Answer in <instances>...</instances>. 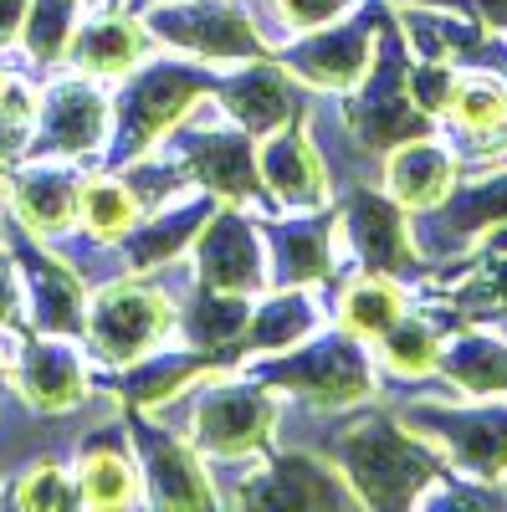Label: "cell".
<instances>
[{
    "instance_id": "6da1fadb",
    "label": "cell",
    "mask_w": 507,
    "mask_h": 512,
    "mask_svg": "<svg viewBox=\"0 0 507 512\" xmlns=\"http://www.w3.org/2000/svg\"><path fill=\"white\" fill-rule=\"evenodd\" d=\"M308 451L328 456L364 507H415L451 466L446 456L385 405L333 410V431L313 436Z\"/></svg>"
},
{
    "instance_id": "7a4b0ae2",
    "label": "cell",
    "mask_w": 507,
    "mask_h": 512,
    "mask_svg": "<svg viewBox=\"0 0 507 512\" xmlns=\"http://www.w3.org/2000/svg\"><path fill=\"white\" fill-rule=\"evenodd\" d=\"M154 415L169 420L180 436H190L205 461H236L272 446L282 395L236 364H216L195 374L175 400L154 405Z\"/></svg>"
},
{
    "instance_id": "3957f363",
    "label": "cell",
    "mask_w": 507,
    "mask_h": 512,
    "mask_svg": "<svg viewBox=\"0 0 507 512\" xmlns=\"http://www.w3.org/2000/svg\"><path fill=\"white\" fill-rule=\"evenodd\" d=\"M221 72L180 52H149L129 77L113 82V134L103 149V164L118 169L149 149L175 128L200 98L216 93Z\"/></svg>"
},
{
    "instance_id": "277c9868",
    "label": "cell",
    "mask_w": 507,
    "mask_h": 512,
    "mask_svg": "<svg viewBox=\"0 0 507 512\" xmlns=\"http://www.w3.org/2000/svg\"><path fill=\"white\" fill-rule=\"evenodd\" d=\"M236 369H246L267 390L298 400V405H313V410H354V405L379 400V369L369 349L338 323L318 328L313 338H303V344H292L282 354L236 359Z\"/></svg>"
},
{
    "instance_id": "5b68a950",
    "label": "cell",
    "mask_w": 507,
    "mask_h": 512,
    "mask_svg": "<svg viewBox=\"0 0 507 512\" xmlns=\"http://www.w3.org/2000/svg\"><path fill=\"white\" fill-rule=\"evenodd\" d=\"M395 415L420 431L441 456L451 472L472 477V482H507V395L492 400H472L451 390V384H431L420 379L410 384V395L395 400Z\"/></svg>"
},
{
    "instance_id": "8992f818",
    "label": "cell",
    "mask_w": 507,
    "mask_h": 512,
    "mask_svg": "<svg viewBox=\"0 0 507 512\" xmlns=\"http://www.w3.org/2000/svg\"><path fill=\"white\" fill-rule=\"evenodd\" d=\"M159 144H164L159 154L175 159L190 175V185L210 190L221 205H246V210H257V216H272V200L262 190V169H257V144H251V134L221 108L216 93L200 98Z\"/></svg>"
},
{
    "instance_id": "52a82bcc",
    "label": "cell",
    "mask_w": 507,
    "mask_h": 512,
    "mask_svg": "<svg viewBox=\"0 0 507 512\" xmlns=\"http://www.w3.org/2000/svg\"><path fill=\"white\" fill-rule=\"evenodd\" d=\"M180 297L164 282V272H123L88 292V323H82V349L98 364V374H113L134 364L139 354L175 338Z\"/></svg>"
},
{
    "instance_id": "ba28073f",
    "label": "cell",
    "mask_w": 507,
    "mask_h": 512,
    "mask_svg": "<svg viewBox=\"0 0 507 512\" xmlns=\"http://www.w3.org/2000/svg\"><path fill=\"white\" fill-rule=\"evenodd\" d=\"M410 62H415V52L405 47V31L395 26V11H390L385 26H379L369 72L359 77V88H349L344 98H338V103H344L349 128L364 139V149H374L379 159H385L395 144L420 139V134H431V128H436V118H426L415 108V98H410Z\"/></svg>"
},
{
    "instance_id": "9c48e42d",
    "label": "cell",
    "mask_w": 507,
    "mask_h": 512,
    "mask_svg": "<svg viewBox=\"0 0 507 512\" xmlns=\"http://www.w3.org/2000/svg\"><path fill=\"white\" fill-rule=\"evenodd\" d=\"M154 47L195 57L205 67H236L251 57H267L262 26L246 0H154L139 11Z\"/></svg>"
},
{
    "instance_id": "30bf717a",
    "label": "cell",
    "mask_w": 507,
    "mask_h": 512,
    "mask_svg": "<svg viewBox=\"0 0 507 512\" xmlns=\"http://www.w3.org/2000/svg\"><path fill=\"white\" fill-rule=\"evenodd\" d=\"M497 226H507V159L472 169L467 180L456 175L446 200L410 221V236L426 267H451L461 256H472Z\"/></svg>"
},
{
    "instance_id": "8fae6325",
    "label": "cell",
    "mask_w": 507,
    "mask_h": 512,
    "mask_svg": "<svg viewBox=\"0 0 507 512\" xmlns=\"http://www.w3.org/2000/svg\"><path fill=\"white\" fill-rule=\"evenodd\" d=\"M108 134H113V93H108V82H98L88 72H72V67L47 72L41 98H36V123H31L26 154L93 164V159H103Z\"/></svg>"
},
{
    "instance_id": "7c38bea8",
    "label": "cell",
    "mask_w": 507,
    "mask_h": 512,
    "mask_svg": "<svg viewBox=\"0 0 507 512\" xmlns=\"http://www.w3.org/2000/svg\"><path fill=\"white\" fill-rule=\"evenodd\" d=\"M390 6H379V0H364L359 11H349L344 21H328L318 31H303L282 41L272 52L292 82H303L308 93H333L344 98L349 88H359V77L369 72L374 62V41H379V26H385Z\"/></svg>"
},
{
    "instance_id": "4fadbf2b",
    "label": "cell",
    "mask_w": 507,
    "mask_h": 512,
    "mask_svg": "<svg viewBox=\"0 0 507 512\" xmlns=\"http://www.w3.org/2000/svg\"><path fill=\"white\" fill-rule=\"evenodd\" d=\"M6 390L36 415H72L98 395V364L82 338L67 333H16L11 338V379Z\"/></svg>"
},
{
    "instance_id": "5bb4252c",
    "label": "cell",
    "mask_w": 507,
    "mask_h": 512,
    "mask_svg": "<svg viewBox=\"0 0 507 512\" xmlns=\"http://www.w3.org/2000/svg\"><path fill=\"white\" fill-rule=\"evenodd\" d=\"M129 425V446L139 461V482H144V502L154 507H216V482H210V461L195 451L190 436H180L169 420H159L154 410H134L123 415Z\"/></svg>"
},
{
    "instance_id": "9a60e30c",
    "label": "cell",
    "mask_w": 507,
    "mask_h": 512,
    "mask_svg": "<svg viewBox=\"0 0 507 512\" xmlns=\"http://www.w3.org/2000/svg\"><path fill=\"white\" fill-rule=\"evenodd\" d=\"M338 256H349L359 272H385L415 282L426 262L415 256L410 210L395 205L379 185H359L338 200Z\"/></svg>"
},
{
    "instance_id": "2e32d148",
    "label": "cell",
    "mask_w": 507,
    "mask_h": 512,
    "mask_svg": "<svg viewBox=\"0 0 507 512\" xmlns=\"http://www.w3.org/2000/svg\"><path fill=\"white\" fill-rule=\"evenodd\" d=\"M6 246L21 267L26 282V323L31 333H67L82 338V323H88V282L77 277V267L47 241L26 236L21 226H6Z\"/></svg>"
},
{
    "instance_id": "e0dca14e",
    "label": "cell",
    "mask_w": 507,
    "mask_h": 512,
    "mask_svg": "<svg viewBox=\"0 0 507 512\" xmlns=\"http://www.w3.org/2000/svg\"><path fill=\"white\" fill-rule=\"evenodd\" d=\"M88 169L52 154H16L6 164V210L11 226L36 241H62L77 226V190Z\"/></svg>"
},
{
    "instance_id": "ac0fdd59",
    "label": "cell",
    "mask_w": 507,
    "mask_h": 512,
    "mask_svg": "<svg viewBox=\"0 0 507 512\" xmlns=\"http://www.w3.org/2000/svg\"><path fill=\"white\" fill-rule=\"evenodd\" d=\"M195 277L205 287L241 292V297H262L272 287L267 277V241H262V216L246 205H216L195 236Z\"/></svg>"
},
{
    "instance_id": "d6986e66",
    "label": "cell",
    "mask_w": 507,
    "mask_h": 512,
    "mask_svg": "<svg viewBox=\"0 0 507 512\" xmlns=\"http://www.w3.org/2000/svg\"><path fill=\"white\" fill-rule=\"evenodd\" d=\"M262 241L272 287H323L338 267V210H272Z\"/></svg>"
},
{
    "instance_id": "ffe728a7",
    "label": "cell",
    "mask_w": 507,
    "mask_h": 512,
    "mask_svg": "<svg viewBox=\"0 0 507 512\" xmlns=\"http://www.w3.org/2000/svg\"><path fill=\"white\" fill-rule=\"evenodd\" d=\"M72 477H77V497L82 507H134L144 502V482H139V461L129 446V425L118 415L88 425L77 436V446L67 451Z\"/></svg>"
},
{
    "instance_id": "44dd1931",
    "label": "cell",
    "mask_w": 507,
    "mask_h": 512,
    "mask_svg": "<svg viewBox=\"0 0 507 512\" xmlns=\"http://www.w3.org/2000/svg\"><path fill=\"white\" fill-rule=\"evenodd\" d=\"M149 52H154V36L139 21V11L113 6V0H98V6L82 11V21L72 31L67 67L72 72H88V77H98V82H108V88H113V82L129 77Z\"/></svg>"
},
{
    "instance_id": "7402d4cb",
    "label": "cell",
    "mask_w": 507,
    "mask_h": 512,
    "mask_svg": "<svg viewBox=\"0 0 507 512\" xmlns=\"http://www.w3.org/2000/svg\"><path fill=\"white\" fill-rule=\"evenodd\" d=\"M257 169H262V190H267L272 210H323V205H333L328 169H323V159L308 139L303 118L262 134Z\"/></svg>"
},
{
    "instance_id": "603a6c76",
    "label": "cell",
    "mask_w": 507,
    "mask_h": 512,
    "mask_svg": "<svg viewBox=\"0 0 507 512\" xmlns=\"http://www.w3.org/2000/svg\"><path fill=\"white\" fill-rule=\"evenodd\" d=\"M216 98H221V108L246 128L251 139H262V134H272V128L303 118V103H308L298 93V82H292V72L272 52L226 67L221 82H216Z\"/></svg>"
},
{
    "instance_id": "cb8c5ba5",
    "label": "cell",
    "mask_w": 507,
    "mask_h": 512,
    "mask_svg": "<svg viewBox=\"0 0 507 512\" xmlns=\"http://www.w3.org/2000/svg\"><path fill=\"white\" fill-rule=\"evenodd\" d=\"M441 123L451 128V149L467 154L472 164H492L507 154V77L492 72V67H477L467 72L461 67L456 77V93L441 113Z\"/></svg>"
},
{
    "instance_id": "d4e9b609",
    "label": "cell",
    "mask_w": 507,
    "mask_h": 512,
    "mask_svg": "<svg viewBox=\"0 0 507 512\" xmlns=\"http://www.w3.org/2000/svg\"><path fill=\"white\" fill-rule=\"evenodd\" d=\"M216 195L210 190H185L175 200H164L154 210H144V216L123 231L118 251H123V267L129 272H159L169 262H180V251H190V241L200 236V226L216 216Z\"/></svg>"
},
{
    "instance_id": "484cf974",
    "label": "cell",
    "mask_w": 507,
    "mask_h": 512,
    "mask_svg": "<svg viewBox=\"0 0 507 512\" xmlns=\"http://www.w3.org/2000/svg\"><path fill=\"white\" fill-rule=\"evenodd\" d=\"M461 175V154L436 139V128L431 134H420V139H405L385 154V169H379V190H385L395 205H405L410 216H420V210H431L446 200V190L456 185Z\"/></svg>"
},
{
    "instance_id": "4316f807",
    "label": "cell",
    "mask_w": 507,
    "mask_h": 512,
    "mask_svg": "<svg viewBox=\"0 0 507 512\" xmlns=\"http://www.w3.org/2000/svg\"><path fill=\"white\" fill-rule=\"evenodd\" d=\"M246 323H251V297L205 287L200 277H190V282L180 287V313H175L180 344L216 354L221 364H236V359H241Z\"/></svg>"
},
{
    "instance_id": "83f0119b",
    "label": "cell",
    "mask_w": 507,
    "mask_h": 512,
    "mask_svg": "<svg viewBox=\"0 0 507 512\" xmlns=\"http://www.w3.org/2000/svg\"><path fill=\"white\" fill-rule=\"evenodd\" d=\"M216 364H221L216 354L190 349V344H180V338H164L159 349L139 354L134 364H123V369H113V374H103V379H108V390L118 395V405L154 410V405H164V400H175L195 374L216 369Z\"/></svg>"
},
{
    "instance_id": "f1b7e54d",
    "label": "cell",
    "mask_w": 507,
    "mask_h": 512,
    "mask_svg": "<svg viewBox=\"0 0 507 512\" xmlns=\"http://www.w3.org/2000/svg\"><path fill=\"white\" fill-rule=\"evenodd\" d=\"M436 374L451 384V390L472 395V400L507 395V328H497V323H461V328H451L441 338Z\"/></svg>"
},
{
    "instance_id": "f546056e",
    "label": "cell",
    "mask_w": 507,
    "mask_h": 512,
    "mask_svg": "<svg viewBox=\"0 0 507 512\" xmlns=\"http://www.w3.org/2000/svg\"><path fill=\"white\" fill-rule=\"evenodd\" d=\"M323 287H267L262 303H251V323L241 338V359L251 354H282L292 344H303L323 328Z\"/></svg>"
},
{
    "instance_id": "4dcf8cb0",
    "label": "cell",
    "mask_w": 507,
    "mask_h": 512,
    "mask_svg": "<svg viewBox=\"0 0 507 512\" xmlns=\"http://www.w3.org/2000/svg\"><path fill=\"white\" fill-rule=\"evenodd\" d=\"M82 11H88V0H31L26 21H21L16 57L41 77L67 67V47H72V31H77Z\"/></svg>"
},
{
    "instance_id": "1f68e13d",
    "label": "cell",
    "mask_w": 507,
    "mask_h": 512,
    "mask_svg": "<svg viewBox=\"0 0 507 512\" xmlns=\"http://www.w3.org/2000/svg\"><path fill=\"white\" fill-rule=\"evenodd\" d=\"M441 338H446V333L410 303V313H405L395 328H385V333L374 338V369H385V374L400 379V384L431 379V374H436V354H441Z\"/></svg>"
},
{
    "instance_id": "d6a6232c",
    "label": "cell",
    "mask_w": 507,
    "mask_h": 512,
    "mask_svg": "<svg viewBox=\"0 0 507 512\" xmlns=\"http://www.w3.org/2000/svg\"><path fill=\"white\" fill-rule=\"evenodd\" d=\"M144 216V205L134 200L129 180L118 169H88L82 175V190H77V231H88L98 241H123L134 221Z\"/></svg>"
},
{
    "instance_id": "836d02e7",
    "label": "cell",
    "mask_w": 507,
    "mask_h": 512,
    "mask_svg": "<svg viewBox=\"0 0 507 512\" xmlns=\"http://www.w3.org/2000/svg\"><path fill=\"white\" fill-rule=\"evenodd\" d=\"M0 502L26 507V512H67V507H82L72 461H67L62 451H47V456L16 466V472L6 477V492H0Z\"/></svg>"
},
{
    "instance_id": "e575fe53",
    "label": "cell",
    "mask_w": 507,
    "mask_h": 512,
    "mask_svg": "<svg viewBox=\"0 0 507 512\" xmlns=\"http://www.w3.org/2000/svg\"><path fill=\"white\" fill-rule=\"evenodd\" d=\"M364 0H257L251 6V16H257V26H262V41H267V31H272V47L267 52H277L282 41H292V36H303V31H318V26H328V21H344L349 11H359Z\"/></svg>"
},
{
    "instance_id": "d590c367",
    "label": "cell",
    "mask_w": 507,
    "mask_h": 512,
    "mask_svg": "<svg viewBox=\"0 0 507 512\" xmlns=\"http://www.w3.org/2000/svg\"><path fill=\"white\" fill-rule=\"evenodd\" d=\"M456 77H461V67H451V62H420L415 57L410 62V98H415V108L441 123V113H446V103L456 93Z\"/></svg>"
},
{
    "instance_id": "8d00e7d4",
    "label": "cell",
    "mask_w": 507,
    "mask_h": 512,
    "mask_svg": "<svg viewBox=\"0 0 507 512\" xmlns=\"http://www.w3.org/2000/svg\"><path fill=\"white\" fill-rule=\"evenodd\" d=\"M26 282H21V267L11 246L0 241V333H26Z\"/></svg>"
},
{
    "instance_id": "74e56055",
    "label": "cell",
    "mask_w": 507,
    "mask_h": 512,
    "mask_svg": "<svg viewBox=\"0 0 507 512\" xmlns=\"http://www.w3.org/2000/svg\"><path fill=\"white\" fill-rule=\"evenodd\" d=\"M26 6H31V0H0V57L16 52V41H21V21H26Z\"/></svg>"
},
{
    "instance_id": "f35d334b",
    "label": "cell",
    "mask_w": 507,
    "mask_h": 512,
    "mask_svg": "<svg viewBox=\"0 0 507 512\" xmlns=\"http://www.w3.org/2000/svg\"><path fill=\"white\" fill-rule=\"evenodd\" d=\"M11 338L16 333H0V390H6V379H11Z\"/></svg>"
},
{
    "instance_id": "ab89813d",
    "label": "cell",
    "mask_w": 507,
    "mask_h": 512,
    "mask_svg": "<svg viewBox=\"0 0 507 512\" xmlns=\"http://www.w3.org/2000/svg\"><path fill=\"white\" fill-rule=\"evenodd\" d=\"M16 67H6V62H0V108H6V98H11V88H16Z\"/></svg>"
},
{
    "instance_id": "60d3db41",
    "label": "cell",
    "mask_w": 507,
    "mask_h": 512,
    "mask_svg": "<svg viewBox=\"0 0 507 512\" xmlns=\"http://www.w3.org/2000/svg\"><path fill=\"white\" fill-rule=\"evenodd\" d=\"M6 226H11V210H6V164H0V241H6Z\"/></svg>"
},
{
    "instance_id": "b9f144b4",
    "label": "cell",
    "mask_w": 507,
    "mask_h": 512,
    "mask_svg": "<svg viewBox=\"0 0 507 512\" xmlns=\"http://www.w3.org/2000/svg\"><path fill=\"white\" fill-rule=\"evenodd\" d=\"M88 6H98V0H88Z\"/></svg>"
},
{
    "instance_id": "7bdbcfd3",
    "label": "cell",
    "mask_w": 507,
    "mask_h": 512,
    "mask_svg": "<svg viewBox=\"0 0 507 512\" xmlns=\"http://www.w3.org/2000/svg\"><path fill=\"white\" fill-rule=\"evenodd\" d=\"M113 6H118V0H113Z\"/></svg>"
},
{
    "instance_id": "ee69618b",
    "label": "cell",
    "mask_w": 507,
    "mask_h": 512,
    "mask_svg": "<svg viewBox=\"0 0 507 512\" xmlns=\"http://www.w3.org/2000/svg\"><path fill=\"white\" fill-rule=\"evenodd\" d=\"M0 395H6V390H0Z\"/></svg>"
}]
</instances>
